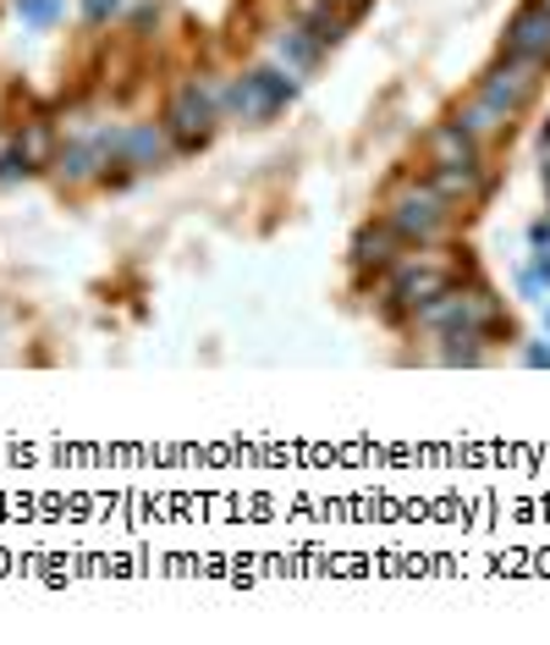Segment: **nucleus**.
<instances>
[{
  "mask_svg": "<svg viewBox=\"0 0 550 645\" xmlns=\"http://www.w3.org/2000/svg\"><path fill=\"white\" fill-rule=\"evenodd\" d=\"M440 221H446V199L435 188H403L391 199V232L403 238H429Z\"/></svg>",
  "mask_w": 550,
  "mask_h": 645,
  "instance_id": "1",
  "label": "nucleus"
},
{
  "mask_svg": "<svg viewBox=\"0 0 550 645\" xmlns=\"http://www.w3.org/2000/svg\"><path fill=\"white\" fill-rule=\"evenodd\" d=\"M292 100V83L281 78V72H254V78H243L237 89H232V111L237 117H271Z\"/></svg>",
  "mask_w": 550,
  "mask_h": 645,
  "instance_id": "2",
  "label": "nucleus"
},
{
  "mask_svg": "<svg viewBox=\"0 0 550 645\" xmlns=\"http://www.w3.org/2000/svg\"><path fill=\"white\" fill-rule=\"evenodd\" d=\"M507 50H512V56H529V61L546 56L550 50V11L546 6L518 11V22H512V33H507Z\"/></svg>",
  "mask_w": 550,
  "mask_h": 645,
  "instance_id": "3",
  "label": "nucleus"
},
{
  "mask_svg": "<svg viewBox=\"0 0 550 645\" xmlns=\"http://www.w3.org/2000/svg\"><path fill=\"white\" fill-rule=\"evenodd\" d=\"M171 133H176L182 144H204V133H210V100H204L198 89H182V94L171 100Z\"/></svg>",
  "mask_w": 550,
  "mask_h": 645,
  "instance_id": "4",
  "label": "nucleus"
},
{
  "mask_svg": "<svg viewBox=\"0 0 550 645\" xmlns=\"http://www.w3.org/2000/svg\"><path fill=\"white\" fill-rule=\"evenodd\" d=\"M111 150H116L128 165L149 171V165L165 161V133H160V128H133V133H116V139H111Z\"/></svg>",
  "mask_w": 550,
  "mask_h": 645,
  "instance_id": "5",
  "label": "nucleus"
},
{
  "mask_svg": "<svg viewBox=\"0 0 550 645\" xmlns=\"http://www.w3.org/2000/svg\"><path fill=\"white\" fill-rule=\"evenodd\" d=\"M446 293V271H418V265H403L397 271V299L418 310V304H435Z\"/></svg>",
  "mask_w": 550,
  "mask_h": 645,
  "instance_id": "6",
  "label": "nucleus"
},
{
  "mask_svg": "<svg viewBox=\"0 0 550 645\" xmlns=\"http://www.w3.org/2000/svg\"><path fill=\"white\" fill-rule=\"evenodd\" d=\"M429 144H435V155H440L446 165H473V144H468V128H462V122L440 128Z\"/></svg>",
  "mask_w": 550,
  "mask_h": 645,
  "instance_id": "7",
  "label": "nucleus"
},
{
  "mask_svg": "<svg viewBox=\"0 0 550 645\" xmlns=\"http://www.w3.org/2000/svg\"><path fill=\"white\" fill-rule=\"evenodd\" d=\"M391 260V232H364L358 238V265H386Z\"/></svg>",
  "mask_w": 550,
  "mask_h": 645,
  "instance_id": "8",
  "label": "nucleus"
},
{
  "mask_svg": "<svg viewBox=\"0 0 550 645\" xmlns=\"http://www.w3.org/2000/svg\"><path fill=\"white\" fill-rule=\"evenodd\" d=\"M17 144H22V155H28V165L50 161V128H44V122H33V128H28V133H22Z\"/></svg>",
  "mask_w": 550,
  "mask_h": 645,
  "instance_id": "9",
  "label": "nucleus"
},
{
  "mask_svg": "<svg viewBox=\"0 0 550 645\" xmlns=\"http://www.w3.org/2000/svg\"><path fill=\"white\" fill-rule=\"evenodd\" d=\"M17 11H22L28 22H50V17H55V0H17Z\"/></svg>",
  "mask_w": 550,
  "mask_h": 645,
  "instance_id": "10",
  "label": "nucleus"
},
{
  "mask_svg": "<svg viewBox=\"0 0 550 645\" xmlns=\"http://www.w3.org/2000/svg\"><path fill=\"white\" fill-rule=\"evenodd\" d=\"M105 11H116V0H89V17H105Z\"/></svg>",
  "mask_w": 550,
  "mask_h": 645,
  "instance_id": "11",
  "label": "nucleus"
},
{
  "mask_svg": "<svg viewBox=\"0 0 550 645\" xmlns=\"http://www.w3.org/2000/svg\"><path fill=\"white\" fill-rule=\"evenodd\" d=\"M342 6H358V0H342Z\"/></svg>",
  "mask_w": 550,
  "mask_h": 645,
  "instance_id": "12",
  "label": "nucleus"
},
{
  "mask_svg": "<svg viewBox=\"0 0 550 645\" xmlns=\"http://www.w3.org/2000/svg\"><path fill=\"white\" fill-rule=\"evenodd\" d=\"M540 6H546V11H550V0H540Z\"/></svg>",
  "mask_w": 550,
  "mask_h": 645,
  "instance_id": "13",
  "label": "nucleus"
}]
</instances>
